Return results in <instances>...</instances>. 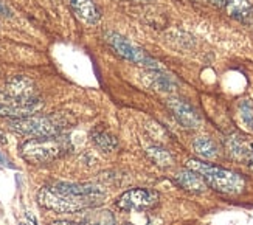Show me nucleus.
Segmentation results:
<instances>
[{"label":"nucleus","instance_id":"nucleus-1","mask_svg":"<svg viewBox=\"0 0 253 225\" xmlns=\"http://www.w3.org/2000/svg\"><path fill=\"white\" fill-rule=\"evenodd\" d=\"M104 191L90 183H65L59 182L43 186L38 193L39 205L45 210L70 215L98 207L104 200Z\"/></svg>","mask_w":253,"mask_h":225},{"label":"nucleus","instance_id":"nucleus-2","mask_svg":"<svg viewBox=\"0 0 253 225\" xmlns=\"http://www.w3.org/2000/svg\"><path fill=\"white\" fill-rule=\"evenodd\" d=\"M72 149L67 137H47V138H31L20 146V155L25 162L31 165H43L59 159Z\"/></svg>","mask_w":253,"mask_h":225},{"label":"nucleus","instance_id":"nucleus-3","mask_svg":"<svg viewBox=\"0 0 253 225\" xmlns=\"http://www.w3.org/2000/svg\"><path fill=\"white\" fill-rule=\"evenodd\" d=\"M186 168H190V170L199 173L204 177L205 183L208 186H211L213 189L219 191V193L239 194L246 186L244 179L239 174H236L233 171H228V170H224V168L213 166L210 163L191 159V160L186 162Z\"/></svg>","mask_w":253,"mask_h":225},{"label":"nucleus","instance_id":"nucleus-4","mask_svg":"<svg viewBox=\"0 0 253 225\" xmlns=\"http://www.w3.org/2000/svg\"><path fill=\"white\" fill-rule=\"evenodd\" d=\"M8 125L11 129L22 135H30V137L35 138H47L61 135L64 129L67 128V121L58 115H30L24 118H11Z\"/></svg>","mask_w":253,"mask_h":225},{"label":"nucleus","instance_id":"nucleus-5","mask_svg":"<svg viewBox=\"0 0 253 225\" xmlns=\"http://www.w3.org/2000/svg\"><path fill=\"white\" fill-rule=\"evenodd\" d=\"M106 42L111 45V48L120 54L122 58H125L129 62L134 64H140V65H146L151 67V69H159V62H156L154 59H151L146 54V51H143L140 47H137L135 44H132L130 41H127L126 38L120 36L118 33H107L106 35Z\"/></svg>","mask_w":253,"mask_h":225},{"label":"nucleus","instance_id":"nucleus-6","mask_svg":"<svg viewBox=\"0 0 253 225\" xmlns=\"http://www.w3.org/2000/svg\"><path fill=\"white\" fill-rule=\"evenodd\" d=\"M42 106L39 98L22 99L6 95L3 90H0V117L11 118H24L35 114Z\"/></svg>","mask_w":253,"mask_h":225},{"label":"nucleus","instance_id":"nucleus-7","mask_svg":"<svg viewBox=\"0 0 253 225\" xmlns=\"http://www.w3.org/2000/svg\"><path fill=\"white\" fill-rule=\"evenodd\" d=\"M159 194L152 189H129L117 200V207L125 211H145L157 205Z\"/></svg>","mask_w":253,"mask_h":225},{"label":"nucleus","instance_id":"nucleus-8","mask_svg":"<svg viewBox=\"0 0 253 225\" xmlns=\"http://www.w3.org/2000/svg\"><path fill=\"white\" fill-rule=\"evenodd\" d=\"M168 107L172 112V115L175 117L180 125L183 128H188V129H194L201 125V117L199 114L196 112V109L186 103L185 99L182 98H169L168 99Z\"/></svg>","mask_w":253,"mask_h":225},{"label":"nucleus","instance_id":"nucleus-9","mask_svg":"<svg viewBox=\"0 0 253 225\" xmlns=\"http://www.w3.org/2000/svg\"><path fill=\"white\" fill-rule=\"evenodd\" d=\"M227 154L239 163H250L253 160V146L241 135H230L225 140Z\"/></svg>","mask_w":253,"mask_h":225},{"label":"nucleus","instance_id":"nucleus-10","mask_svg":"<svg viewBox=\"0 0 253 225\" xmlns=\"http://www.w3.org/2000/svg\"><path fill=\"white\" fill-rule=\"evenodd\" d=\"M3 92L9 96L22 98V99L38 98L35 84H33V81L25 76H14V78H11V80H8Z\"/></svg>","mask_w":253,"mask_h":225},{"label":"nucleus","instance_id":"nucleus-11","mask_svg":"<svg viewBox=\"0 0 253 225\" xmlns=\"http://www.w3.org/2000/svg\"><path fill=\"white\" fill-rule=\"evenodd\" d=\"M175 182H177V185L182 186L183 189L193 191V193H201V191H205L208 186L205 183L204 177L199 173L190 170V168L179 171L177 176H175Z\"/></svg>","mask_w":253,"mask_h":225},{"label":"nucleus","instance_id":"nucleus-12","mask_svg":"<svg viewBox=\"0 0 253 225\" xmlns=\"http://www.w3.org/2000/svg\"><path fill=\"white\" fill-rule=\"evenodd\" d=\"M70 5L75 11V14L78 16L85 24H96L100 20V11L92 0H70Z\"/></svg>","mask_w":253,"mask_h":225},{"label":"nucleus","instance_id":"nucleus-13","mask_svg":"<svg viewBox=\"0 0 253 225\" xmlns=\"http://www.w3.org/2000/svg\"><path fill=\"white\" fill-rule=\"evenodd\" d=\"M225 9L230 17L236 20L246 22L252 16V3L250 0H227Z\"/></svg>","mask_w":253,"mask_h":225},{"label":"nucleus","instance_id":"nucleus-14","mask_svg":"<svg viewBox=\"0 0 253 225\" xmlns=\"http://www.w3.org/2000/svg\"><path fill=\"white\" fill-rule=\"evenodd\" d=\"M92 141L96 144L98 149H101L103 152H114L118 148V141L112 134H109L104 129H95L90 134Z\"/></svg>","mask_w":253,"mask_h":225},{"label":"nucleus","instance_id":"nucleus-15","mask_svg":"<svg viewBox=\"0 0 253 225\" xmlns=\"http://www.w3.org/2000/svg\"><path fill=\"white\" fill-rule=\"evenodd\" d=\"M84 225H117L115 218L111 211L107 210H95L87 213V215L83 218Z\"/></svg>","mask_w":253,"mask_h":225},{"label":"nucleus","instance_id":"nucleus-16","mask_svg":"<svg viewBox=\"0 0 253 225\" xmlns=\"http://www.w3.org/2000/svg\"><path fill=\"white\" fill-rule=\"evenodd\" d=\"M193 149L197 155H201L202 159H207V160L214 159V157L217 155V148H216L214 141L208 137L196 138L193 143Z\"/></svg>","mask_w":253,"mask_h":225},{"label":"nucleus","instance_id":"nucleus-17","mask_svg":"<svg viewBox=\"0 0 253 225\" xmlns=\"http://www.w3.org/2000/svg\"><path fill=\"white\" fill-rule=\"evenodd\" d=\"M146 154L159 166H171L174 163V157L167 149L160 148V146H151V148H148Z\"/></svg>","mask_w":253,"mask_h":225},{"label":"nucleus","instance_id":"nucleus-18","mask_svg":"<svg viewBox=\"0 0 253 225\" xmlns=\"http://www.w3.org/2000/svg\"><path fill=\"white\" fill-rule=\"evenodd\" d=\"M239 117L243 120L244 126L253 131V104L250 101H243V103L239 104Z\"/></svg>","mask_w":253,"mask_h":225},{"label":"nucleus","instance_id":"nucleus-19","mask_svg":"<svg viewBox=\"0 0 253 225\" xmlns=\"http://www.w3.org/2000/svg\"><path fill=\"white\" fill-rule=\"evenodd\" d=\"M152 83H154V87H157L162 92H169V90L174 89V83L171 78L167 75H162L160 72H156L152 75Z\"/></svg>","mask_w":253,"mask_h":225},{"label":"nucleus","instance_id":"nucleus-20","mask_svg":"<svg viewBox=\"0 0 253 225\" xmlns=\"http://www.w3.org/2000/svg\"><path fill=\"white\" fill-rule=\"evenodd\" d=\"M51 225H84V224H76V222H69V221H54Z\"/></svg>","mask_w":253,"mask_h":225},{"label":"nucleus","instance_id":"nucleus-21","mask_svg":"<svg viewBox=\"0 0 253 225\" xmlns=\"http://www.w3.org/2000/svg\"><path fill=\"white\" fill-rule=\"evenodd\" d=\"M0 16H9V9L3 2H0Z\"/></svg>","mask_w":253,"mask_h":225},{"label":"nucleus","instance_id":"nucleus-22","mask_svg":"<svg viewBox=\"0 0 253 225\" xmlns=\"http://www.w3.org/2000/svg\"><path fill=\"white\" fill-rule=\"evenodd\" d=\"M210 3H213V5H216V6H225V2L227 0H208Z\"/></svg>","mask_w":253,"mask_h":225},{"label":"nucleus","instance_id":"nucleus-23","mask_svg":"<svg viewBox=\"0 0 253 225\" xmlns=\"http://www.w3.org/2000/svg\"><path fill=\"white\" fill-rule=\"evenodd\" d=\"M19 225H28V224H25V222H20Z\"/></svg>","mask_w":253,"mask_h":225},{"label":"nucleus","instance_id":"nucleus-24","mask_svg":"<svg viewBox=\"0 0 253 225\" xmlns=\"http://www.w3.org/2000/svg\"><path fill=\"white\" fill-rule=\"evenodd\" d=\"M252 165H253V160H252Z\"/></svg>","mask_w":253,"mask_h":225}]
</instances>
